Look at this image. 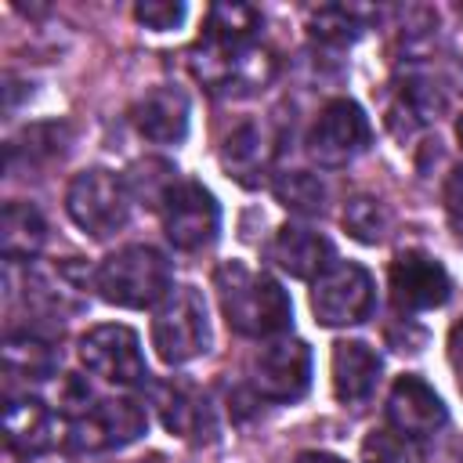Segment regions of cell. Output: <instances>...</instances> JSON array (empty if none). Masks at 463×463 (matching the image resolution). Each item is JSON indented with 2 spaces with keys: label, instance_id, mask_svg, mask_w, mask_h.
Listing matches in <instances>:
<instances>
[{
  "label": "cell",
  "instance_id": "cell-30",
  "mask_svg": "<svg viewBox=\"0 0 463 463\" xmlns=\"http://www.w3.org/2000/svg\"><path fill=\"white\" fill-rule=\"evenodd\" d=\"M184 14H188V7L177 4V0H141V4L134 7V18H137L145 29H152V33L177 29V25L184 22Z\"/></svg>",
  "mask_w": 463,
  "mask_h": 463
},
{
  "label": "cell",
  "instance_id": "cell-19",
  "mask_svg": "<svg viewBox=\"0 0 463 463\" xmlns=\"http://www.w3.org/2000/svg\"><path fill=\"white\" fill-rule=\"evenodd\" d=\"M271 159H275V141L260 123H239L221 148V163L228 177H235L239 184H260L271 170Z\"/></svg>",
  "mask_w": 463,
  "mask_h": 463
},
{
  "label": "cell",
  "instance_id": "cell-33",
  "mask_svg": "<svg viewBox=\"0 0 463 463\" xmlns=\"http://www.w3.org/2000/svg\"><path fill=\"white\" fill-rule=\"evenodd\" d=\"M297 463H344L340 456H329V452H300Z\"/></svg>",
  "mask_w": 463,
  "mask_h": 463
},
{
  "label": "cell",
  "instance_id": "cell-23",
  "mask_svg": "<svg viewBox=\"0 0 463 463\" xmlns=\"http://www.w3.org/2000/svg\"><path fill=\"white\" fill-rule=\"evenodd\" d=\"M260 29V11L250 4H213L206 11V36L210 43H224V47H242L253 43Z\"/></svg>",
  "mask_w": 463,
  "mask_h": 463
},
{
  "label": "cell",
  "instance_id": "cell-21",
  "mask_svg": "<svg viewBox=\"0 0 463 463\" xmlns=\"http://www.w3.org/2000/svg\"><path fill=\"white\" fill-rule=\"evenodd\" d=\"M441 109H445V94H441L430 80L409 76V80L398 87L394 101H391V116H387V123L398 130L402 119H405V130H402V134H412V130L427 127L430 119H438Z\"/></svg>",
  "mask_w": 463,
  "mask_h": 463
},
{
  "label": "cell",
  "instance_id": "cell-22",
  "mask_svg": "<svg viewBox=\"0 0 463 463\" xmlns=\"http://www.w3.org/2000/svg\"><path fill=\"white\" fill-rule=\"evenodd\" d=\"M4 369L22 380H47L58 369V351L40 333H11L4 340Z\"/></svg>",
  "mask_w": 463,
  "mask_h": 463
},
{
  "label": "cell",
  "instance_id": "cell-15",
  "mask_svg": "<svg viewBox=\"0 0 463 463\" xmlns=\"http://www.w3.org/2000/svg\"><path fill=\"white\" fill-rule=\"evenodd\" d=\"M130 119H134V127H137L141 137H148L156 145H177L188 134L192 109H188L184 90H177V87H156V90H148L130 109Z\"/></svg>",
  "mask_w": 463,
  "mask_h": 463
},
{
  "label": "cell",
  "instance_id": "cell-6",
  "mask_svg": "<svg viewBox=\"0 0 463 463\" xmlns=\"http://www.w3.org/2000/svg\"><path fill=\"white\" fill-rule=\"evenodd\" d=\"M148 427L145 409L134 398H98L65 420V445L76 452H105L137 441Z\"/></svg>",
  "mask_w": 463,
  "mask_h": 463
},
{
  "label": "cell",
  "instance_id": "cell-17",
  "mask_svg": "<svg viewBox=\"0 0 463 463\" xmlns=\"http://www.w3.org/2000/svg\"><path fill=\"white\" fill-rule=\"evenodd\" d=\"M152 405H156L163 427L177 438L203 441V438L213 434V416H210L206 398H199L184 383H156L152 387Z\"/></svg>",
  "mask_w": 463,
  "mask_h": 463
},
{
  "label": "cell",
  "instance_id": "cell-13",
  "mask_svg": "<svg viewBox=\"0 0 463 463\" xmlns=\"http://www.w3.org/2000/svg\"><path fill=\"white\" fill-rule=\"evenodd\" d=\"M387 420L398 434L420 441V438H430L434 430H441L449 412H445V402L434 394V387L427 380L398 376L391 394H387Z\"/></svg>",
  "mask_w": 463,
  "mask_h": 463
},
{
  "label": "cell",
  "instance_id": "cell-1",
  "mask_svg": "<svg viewBox=\"0 0 463 463\" xmlns=\"http://www.w3.org/2000/svg\"><path fill=\"white\" fill-rule=\"evenodd\" d=\"M213 282H217V300H221L224 322L235 333L253 336V340H260V336L271 340L289 329L293 304L271 275L253 271L242 260H224L217 268Z\"/></svg>",
  "mask_w": 463,
  "mask_h": 463
},
{
  "label": "cell",
  "instance_id": "cell-14",
  "mask_svg": "<svg viewBox=\"0 0 463 463\" xmlns=\"http://www.w3.org/2000/svg\"><path fill=\"white\" fill-rule=\"evenodd\" d=\"M4 438L14 452L33 456L65 441V423L40 398L22 394V398H7L4 405Z\"/></svg>",
  "mask_w": 463,
  "mask_h": 463
},
{
  "label": "cell",
  "instance_id": "cell-3",
  "mask_svg": "<svg viewBox=\"0 0 463 463\" xmlns=\"http://www.w3.org/2000/svg\"><path fill=\"white\" fill-rule=\"evenodd\" d=\"M130 199L134 195H130L123 177L94 166V170H83L69 181L65 210L83 235L109 239V235L123 232V224L130 221Z\"/></svg>",
  "mask_w": 463,
  "mask_h": 463
},
{
  "label": "cell",
  "instance_id": "cell-18",
  "mask_svg": "<svg viewBox=\"0 0 463 463\" xmlns=\"http://www.w3.org/2000/svg\"><path fill=\"white\" fill-rule=\"evenodd\" d=\"M380 354L362 340H340L333 347V394L344 405H362L376 391Z\"/></svg>",
  "mask_w": 463,
  "mask_h": 463
},
{
  "label": "cell",
  "instance_id": "cell-26",
  "mask_svg": "<svg viewBox=\"0 0 463 463\" xmlns=\"http://www.w3.org/2000/svg\"><path fill=\"white\" fill-rule=\"evenodd\" d=\"M275 199L293 213H322L326 206V184L307 170H289L271 181Z\"/></svg>",
  "mask_w": 463,
  "mask_h": 463
},
{
  "label": "cell",
  "instance_id": "cell-7",
  "mask_svg": "<svg viewBox=\"0 0 463 463\" xmlns=\"http://www.w3.org/2000/svg\"><path fill=\"white\" fill-rule=\"evenodd\" d=\"M373 275L354 260H333L311 282V311L322 326H358L373 311Z\"/></svg>",
  "mask_w": 463,
  "mask_h": 463
},
{
  "label": "cell",
  "instance_id": "cell-8",
  "mask_svg": "<svg viewBox=\"0 0 463 463\" xmlns=\"http://www.w3.org/2000/svg\"><path fill=\"white\" fill-rule=\"evenodd\" d=\"M250 383L268 402H297L311 387V351L297 336H271L250 358Z\"/></svg>",
  "mask_w": 463,
  "mask_h": 463
},
{
  "label": "cell",
  "instance_id": "cell-34",
  "mask_svg": "<svg viewBox=\"0 0 463 463\" xmlns=\"http://www.w3.org/2000/svg\"><path fill=\"white\" fill-rule=\"evenodd\" d=\"M456 134H459V141H463V116H459V123H456Z\"/></svg>",
  "mask_w": 463,
  "mask_h": 463
},
{
  "label": "cell",
  "instance_id": "cell-12",
  "mask_svg": "<svg viewBox=\"0 0 463 463\" xmlns=\"http://www.w3.org/2000/svg\"><path fill=\"white\" fill-rule=\"evenodd\" d=\"M387 286L398 311H430V307H441L452 293L449 271L441 268V260H434L423 250H402L391 260Z\"/></svg>",
  "mask_w": 463,
  "mask_h": 463
},
{
  "label": "cell",
  "instance_id": "cell-20",
  "mask_svg": "<svg viewBox=\"0 0 463 463\" xmlns=\"http://www.w3.org/2000/svg\"><path fill=\"white\" fill-rule=\"evenodd\" d=\"M47 239V221L43 213L33 206V203H22V199H11L0 213V250L4 257L14 264V260H29L36 257V250L43 246Z\"/></svg>",
  "mask_w": 463,
  "mask_h": 463
},
{
  "label": "cell",
  "instance_id": "cell-32",
  "mask_svg": "<svg viewBox=\"0 0 463 463\" xmlns=\"http://www.w3.org/2000/svg\"><path fill=\"white\" fill-rule=\"evenodd\" d=\"M449 358H452V369L459 373V387H463V322H456L449 333Z\"/></svg>",
  "mask_w": 463,
  "mask_h": 463
},
{
  "label": "cell",
  "instance_id": "cell-16",
  "mask_svg": "<svg viewBox=\"0 0 463 463\" xmlns=\"http://www.w3.org/2000/svg\"><path fill=\"white\" fill-rule=\"evenodd\" d=\"M268 257L293 279H318L333 264V246L307 224H282L268 246Z\"/></svg>",
  "mask_w": 463,
  "mask_h": 463
},
{
  "label": "cell",
  "instance_id": "cell-27",
  "mask_svg": "<svg viewBox=\"0 0 463 463\" xmlns=\"http://www.w3.org/2000/svg\"><path fill=\"white\" fill-rule=\"evenodd\" d=\"M340 221H344V228H347L351 239L369 242V246H373V242H383V235H387V228H391V217H387L383 203L373 199V195H354V199H347Z\"/></svg>",
  "mask_w": 463,
  "mask_h": 463
},
{
  "label": "cell",
  "instance_id": "cell-29",
  "mask_svg": "<svg viewBox=\"0 0 463 463\" xmlns=\"http://www.w3.org/2000/svg\"><path fill=\"white\" fill-rule=\"evenodd\" d=\"M365 456L373 463H416L420 449H416L412 438H405V434H398L391 427V430H373L365 438Z\"/></svg>",
  "mask_w": 463,
  "mask_h": 463
},
{
  "label": "cell",
  "instance_id": "cell-11",
  "mask_svg": "<svg viewBox=\"0 0 463 463\" xmlns=\"http://www.w3.org/2000/svg\"><path fill=\"white\" fill-rule=\"evenodd\" d=\"M80 362L94 376L119 383V387H137L148 380V365H145L137 333L127 326H116V322L94 326L80 336Z\"/></svg>",
  "mask_w": 463,
  "mask_h": 463
},
{
  "label": "cell",
  "instance_id": "cell-28",
  "mask_svg": "<svg viewBox=\"0 0 463 463\" xmlns=\"http://www.w3.org/2000/svg\"><path fill=\"white\" fill-rule=\"evenodd\" d=\"M174 174H177V170H174L170 163H163V159H145V163H137V166L130 170L127 188H130V195L137 192V195H145L152 206H163V199H166L170 188L177 184Z\"/></svg>",
  "mask_w": 463,
  "mask_h": 463
},
{
  "label": "cell",
  "instance_id": "cell-10",
  "mask_svg": "<svg viewBox=\"0 0 463 463\" xmlns=\"http://www.w3.org/2000/svg\"><path fill=\"white\" fill-rule=\"evenodd\" d=\"M163 232L174 250H206L221 232V206L199 181H177L163 199Z\"/></svg>",
  "mask_w": 463,
  "mask_h": 463
},
{
  "label": "cell",
  "instance_id": "cell-5",
  "mask_svg": "<svg viewBox=\"0 0 463 463\" xmlns=\"http://www.w3.org/2000/svg\"><path fill=\"white\" fill-rule=\"evenodd\" d=\"M188 69L192 76L210 87V90H224V94H250L257 87H268L275 76V58L257 47V43H242V47H224V43H210L199 40L188 51Z\"/></svg>",
  "mask_w": 463,
  "mask_h": 463
},
{
  "label": "cell",
  "instance_id": "cell-9",
  "mask_svg": "<svg viewBox=\"0 0 463 463\" xmlns=\"http://www.w3.org/2000/svg\"><path fill=\"white\" fill-rule=\"evenodd\" d=\"M369 116L362 112V105L347 101V98H336L329 101L318 119L311 123L307 130V156L318 163V166H347L354 156H362L369 148Z\"/></svg>",
  "mask_w": 463,
  "mask_h": 463
},
{
  "label": "cell",
  "instance_id": "cell-24",
  "mask_svg": "<svg viewBox=\"0 0 463 463\" xmlns=\"http://www.w3.org/2000/svg\"><path fill=\"white\" fill-rule=\"evenodd\" d=\"M362 18L354 7H344V4H329V7H318L311 11L307 18V33L318 40V43H329V47H347L362 36Z\"/></svg>",
  "mask_w": 463,
  "mask_h": 463
},
{
  "label": "cell",
  "instance_id": "cell-31",
  "mask_svg": "<svg viewBox=\"0 0 463 463\" xmlns=\"http://www.w3.org/2000/svg\"><path fill=\"white\" fill-rule=\"evenodd\" d=\"M445 210H449V224L456 232V239L463 242V170H456L445 188Z\"/></svg>",
  "mask_w": 463,
  "mask_h": 463
},
{
  "label": "cell",
  "instance_id": "cell-4",
  "mask_svg": "<svg viewBox=\"0 0 463 463\" xmlns=\"http://www.w3.org/2000/svg\"><path fill=\"white\" fill-rule=\"evenodd\" d=\"M210 344V318L199 289L177 286L170 289L152 318V347L166 365H184L199 358Z\"/></svg>",
  "mask_w": 463,
  "mask_h": 463
},
{
  "label": "cell",
  "instance_id": "cell-2",
  "mask_svg": "<svg viewBox=\"0 0 463 463\" xmlns=\"http://www.w3.org/2000/svg\"><path fill=\"white\" fill-rule=\"evenodd\" d=\"M90 282L116 307H152L170 293V260L152 246H123L94 268Z\"/></svg>",
  "mask_w": 463,
  "mask_h": 463
},
{
  "label": "cell",
  "instance_id": "cell-25",
  "mask_svg": "<svg viewBox=\"0 0 463 463\" xmlns=\"http://www.w3.org/2000/svg\"><path fill=\"white\" fill-rule=\"evenodd\" d=\"M65 141H69V130L61 123H36V127H29L22 137H14L7 145V163L14 166L22 156H25L29 166L33 163H47V159L65 152Z\"/></svg>",
  "mask_w": 463,
  "mask_h": 463
}]
</instances>
